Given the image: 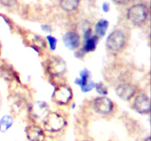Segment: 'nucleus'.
I'll return each instance as SVG.
<instances>
[{"label":"nucleus","instance_id":"obj_15","mask_svg":"<svg viewBox=\"0 0 151 141\" xmlns=\"http://www.w3.org/2000/svg\"><path fill=\"white\" fill-rule=\"evenodd\" d=\"M13 123V119L10 115H4L0 119V132H5L11 128Z\"/></svg>","mask_w":151,"mask_h":141},{"label":"nucleus","instance_id":"obj_1","mask_svg":"<svg viewBox=\"0 0 151 141\" xmlns=\"http://www.w3.org/2000/svg\"><path fill=\"white\" fill-rule=\"evenodd\" d=\"M66 125V120L59 113H49L44 119V127L46 131L55 133L61 131Z\"/></svg>","mask_w":151,"mask_h":141},{"label":"nucleus","instance_id":"obj_21","mask_svg":"<svg viewBox=\"0 0 151 141\" xmlns=\"http://www.w3.org/2000/svg\"><path fill=\"white\" fill-rule=\"evenodd\" d=\"M17 0H0V3L6 7H11L16 4Z\"/></svg>","mask_w":151,"mask_h":141},{"label":"nucleus","instance_id":"obj_17","mask_svg":"<svg viewBox=\"0 0 151 141\" xmlns=\"http://www.w3.org/2000/svg\"><path fill=\"white\" fill-rule=\"evenodd\" d=\"M0 72H1L3 78H4L7 80H11V79H13V70L8 66H6V64H3L2 66H0Z\"/></svg>","mask_w":151,"mask_h":141},{"label":"nucleus","instance_id":"obj_9","mask_svg":"<svg viewBox=\"0 0 151 141\" xmlns=\"http://www.w3.org/2000/svg\"><path fill=\"white\" fill-rule=\"evenodd\" d=\"M49 113V106L44 101H38L34 103L30 109V115L35 120H42Z\"/></svg>","mask_w":151,"mask_h":141},{"label":"nucleus","instance_id":"obj_6","mask_svg":"<svg viewBox=\"0 0 151 141\" xmlns=\"http://www.w3.org/2000/svg\"><path fill=\"white\" fill-rule=\"evenodd\" d=\"M94 110L99 114L108 115L113 110L114 104L110 98L105 96L97 97L93 103Z\"/></svg>","mask_w":151,"mask_h":141},{"label":"nucleus","instance_id":"obj_5","mask_svg":"<svg viewBox=\"0 0 151 141\" xmlns=\"http://www.w3.org/2000/svg\"><path fill=\"white\" fill-rule=\"evenodd\" d=\"M73 96V93L70 87L67 85H60L56 88L53 94V100L60 105L69 104Z\"/></svg>","mask_w":151,"mask_h":141},{"label":"nucleus","instance_id":"obj_23","mask_svg":"<svg viewBox=\"0 0 151 141\" xmlns=\"http://www.w3.org/2000/svg\"><path fill=\"white\" fill-rule=\"evenodd\" d=\"M109 8H110V7H109V4H108L107 3H104V4H103V9L105 12H106V13H107V12L109 10Z\"/></svg>","mask_w":151,"mask_h":141},{"label":"nucleus","instance_id":"obj_16","mask_svg":"<svg viewBox=\"0 0 151 141\" xmlns=\"http://www.w3.org/2000/svg\"><path fill=\"white\" fill-rule=\"evenodd\" d=\"M80 79H78L76 80L77 84L80 85L81 87V89L83 88L86 85H87V83L88 82V76H89V72L86 69H84V70H81V72L80 73Z\"/></svg>","mask_w":151,"mask_h":141},{"label":"nucleus","instance_id":"obj_19","mask_svg":"<svg viewBox=\"0 0 151 141\" xmlns=\"http://www.w3.org/2000/svg\"><path fill=\"white\" fill-rule=\"evenodd\" d=\"M95 88H96V90L98 93H100V95H107L108 94V90L106 88V87L105 86L104 84L102 83V82H100V83L97 84L95 85Z\"/></svg>","mask_w":151,"mask_h":141},{"label":"nucleus","instance_id":"obj_3","mask_svg":"<svg viewBox=\"0 0 151 141\" xmlns=\"http://www.w3.org/2000/svg\"><path fill=\"white\" fill-rule=\"evenodd\" d=\"M125 45V36L120 30H115L109 35L106 41L108 49L113 53H118Z\"/></svg>","mask_w":151,"mask_h":141},{"label":"nucleus","instance_id":"obj_7","mask_svg":"<svg viewBox=\"0 0 151 141\" xmlns=\"http://www.w3.org/2000/svg\"><path fill=\"white\" fill-rule=\"evenodd\" d=\"M134 108L140 114H148L150 111V98L146 94L140 93L134 101Z\"/></svg>","mask_w":151,"mask_h":141},{"label":"nucleus","instance_id":"obj_25","mask_svg":"<svg viewBox=\"0 0 151 141\" xmlns=\"http://www.w3.org/2000/svg\"><path fill=\"white\" fill-rule=\"evenodd\" d=\"M145 141H150V137H147V138H145Z\"/></svg>","mask_w":151,"mask_h":141},{"label":"nucleus","instance_id":"obj_4","mask_svg":"<svg viewBox=\"0 0 151 141\" xmlns=\"http://www.w3.org/2000/svg\"><path fill=\"white\" fill-rule=\"evenodd\" d=\"M66 70V65L60 57H52L47 63V70L51 76H59L64 74Z\"/></svg>","mask_w":151,"mask_h":141},{"label":"nucleus","instance_id":"obj_14","mask_svg":"<svg viewBox=\"0 0 151 141\" xmlns=\"http://www.w3.org/2000/svg\"><path fill=\"white\" fill-rule=\"evenodd\" d=\"M109 27V21L106 20H100L97 23L95 26L96 35L97 37L104 36Z\"/></svg>","mask_w":151,"mask_h":141},{"label":"nucleus","instance_id":"obj_26","mask_svg":"<svg viewBox=\"0 0 151 141\" xmlns=\"http://www.w3.org/2000/svg\"><path fill=\"white\" fill-rule=\"evenodd\" d=\"M83 141H91V140H83Z\"/></svg>","mask_w":151,"mask_h":141},{"label":"nucleus","instance_id":"obj_13","mask_svg":"<svg viewBox=\"0 0 151 141\" xmlns=\"http://www.w3.org/2000/svg\"><path fill=\"white\" fill-rule=\"evenodd\" d=\"M97 43H98V37L97 35L86 37L83 48L85 52H90V51H94L97 46Z\"/></svg>","mask_w":151,"mask_h":141},{"label":"nucleus","instance_id":"obj_20","mask_svg":"<svg viewBox=\"0 0 151 141\" xmlns=\"http://www.w3.org/2000/svg\"><path fill=\"white\" fill-rule=\"evenodd\" d=\"M47 41H48L49 45H50V49L55 50L56 48V45H57V40L55 37L52 36V35H49L47 36Z\"/></svg>","mask_w":151,"mask_h":141},{"label":"nucleus","instance_id":"obj_2","mask_svg":"<svg viewBox=\"0 0 151 141\" xmlns=\"http://www.w3.org/2000/svg\"><path fill=\"white\" fill-rule=\"evenodd\" d=\"M149 10L147 6L142 4H135L128 10L127 17L131 23L136 25L144 24L148 17Z\"/></svg>","mask_w":151,"mask_h":141},{"label":"nucleus","instance_id":"obj_12","mask_svg":"<svg viewBox=\"0 0 151 141\" xmlns=\"http://www.w3.org/2000/svg\"><path fill=\"white\" fill-rule=\"evenodd\" d=\"M80 0H60L61 8L66 12H72L76 10L79 5Z\"/></svg>","mask_w":151,"mask_h":141},{"label":"nucleus","instance_id":"obj_22","mask_svg":"<svg viewBox=\"0 0 151 141\" xmlns=\"http://www.w3.org/2000/svg\"><path fill=\"white\" fill-rule=\"evenodd\" d=\"M113 1L114 2L117 4H119V5H124V4H128L131 0H113Z\"/></svg>","mask_w":151,"mask_h":141},{"label":"nucleus","instance_id":"obj_24","mask_svg":"<svg viewBox=\"0 0 151 141\" xmlns=\"http://www.w3.org/2000/svg\"><path fill=\"white\" fill-rule=\"evenodd\" d=\"M42 27L44 31H46V32H51V28H50V26H48V25H44Z\"/></svg>","mask_w":151,"mask_h":141},{"label":"nucleus","instance_id":"obj_8","mask_svg":"<svg viewBox=\"0 0 151 141\" xmlns=\"http://www.w3.org/2000/svg\"><path fill=\"white\" fill-rule=\"evenodd\" d=\"M137 88L133 84L123 82L117 85L116 88V93L118 96L124 101H128L135 95Z\"/></svg>","mask_w":151,"mask_h":141},{"label":"nucleus","instance_id":"obj_11","mask_svg":"<svg viewBox=\"0 0 151 141\" xmlns=\"http://www.w3.org/2000/svg\"><path fill=\"white\" fill-rule=\"evenodd\" d=\"M63 42L66 48L70 50H75L79 47L81 38L77 32H68L63 35Z\"/></svg>","mask_w":151,"mask_h":141},{"label":"nucleus","instance_id":"obj_10","mask_svg":"<svg viewBox=\"0 0 151 141\" xmlns=\"http://www.w3.org/2000/svg\"><path fill=\"white\" fill-rule=\"evenodd\" d=\"M27 138L29 141H44L46 138L44 130L36 125H29L25 129Z\"/></svg>","mask_w":151,"mask_h":141},{"label":"nucleus","instance_id":"obj_18","mask_svg":"<svg viewBox=\"0 0 151 141\" xmlns=\"http://www.w3.org/2000/svg\"><path fill=\"white\" fill-rule=\"evenodd\" d=\"M24 101L19 96H15L13 98V107H14L16 110H21L24 106Z\"/></svg>","mask_w":151,"mask_h":141}]
</instances>
